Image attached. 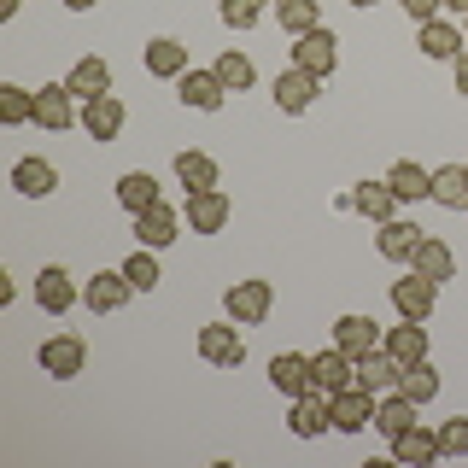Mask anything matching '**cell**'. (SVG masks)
Instances as JSON below:
<instances>
[{
    "label": "cell",
    "mask_w": 468,
    "mask_h": 468,
    "mask_svg": "<svg viewBox=\"0 0 468 468\" xmlns=\"http://www.w3.org/2000/svg\"><path fill=\"white\" fill-rule=\"evenodd\" d=\"M380 346H387L392 351V357H399L404 363V369H410V363H421V357H428V328H421V322H399V328H387V334H380Z\"/></svg>",
    "instance_id": "29"
},
{
    "label": "cell",
    "mask_w": 468,
    "mask_h": 468,
    "mask_svg": "<svg viewBox=\"0 0 468 468\" xmlns=\"http://www.w3.org/2000/svg\"><path fill=\"white\" fill-rule=\"evenodd\" d=\"M316 94H322V77H311V70H299V65H287L282 77H275V88H270L275 112H287V117H304L316 106Z\"/></svg>",
    "instance_id": "4"
},
{
    "label": "cell",
    "mask_w": 468,
    "mask_h": 468,
    "mask_svg": "<svg viewBox=\"0 0 468 468\" xmlns=\"http://www.w3.org/2000/svg\"><path fill=\"white\" fill-rule=\"evenodd\" d=\"M334 346H340L346 357H369V351L380 346V328H375V316H357V311H351V316H340V322H334Z\"/></svg>",
    "instance_id": "24"
},
{
    "label": "cell",
    "mask_w": 468,
    "mask_h": 468,
    "mask_svg": "<svg viewBox=\"0 0 468 468\" xmlns=\"http://www.w3.org/2000/svg\"><path fill=\"white\" fill-rule=\"evenodd\" d=\"M199 357L211 363V369H240L246 363V340H240V322H205L199 328Z\"/></svg>",
    "instance_id": "2"
},
{
    "label": "cell",
    "mask_w": 468,
    "mask_h": 468,
    "mask_svg": "<svg viewBox=\"0 0 468 468\" xmlns=\"http://www.w3.org/2000/svg\"><path fill=\"white\" fill-rule=\"evenodd\" d=\"M36 304H41L48 316H65L70 304H82V287L70 282V270H65V263H48V270L36 275Z\"/></svg>",
    "instance_id": "9"
},
{
    "label": "cell",
    "mask_w": 468,
    "mask_h": 468,
    "mask_svg": "<svg viewBox=\"0 0 468 468\" xmlns=\"http://www.w3.org/2000/svg\"><path fill=\"white\" fill-rule=\"evenodd\" d=\"M217 18L229 29H258L270 18V0H217Z\"/></svg>",
    "instance_id": "37"
},
{
    "label": "cell",
    "mask_w": 468,
    "mask_h": 468,
    "mask_svg": "<svg viewBox=\"0 0 468 468\" xmlns=\"http://www.w3.org/2000/svg\"><path fill=\"white\" fill-rule=\"evenodd\" d=\"M416 48H421V58H439V65H451L463 48H468V36L451 18H433V24H416Z\"/></svg>",
    "instance_id": "18"
},
{
    "label": "cell",
    "mask_w": 468,
    "mask_h": 468,
    "mask_svg": "<svg viewBox=\"0 0 468 468\" xmlns=\"http://www.w3.org/2000/svg\"><path fill=\"white\" fill-rule=\"evenodd\" d=\"M416 416H421V404L410 399V392H380V399H375V433H387V439H399L404 428H416Z\"/></svg>",
    "instance_id": "21"
},
{
    "label": "cell",
    "mask_w": 468,
    "mask_h": 468,
    "mask_svg": "<svg viewBox=\"0 0 468 468\" xmlns=\"http://www.w3.org/2000/svg\"><path fill=\"white\" fill-rule=\"evenodd\" d=\"M328 416H334V428H340V433H363L375 421V392H363V387L334 392V399H328Z\"/></svg>",
    "instance_id": "16"
},
{
    "label": "cell",
    "mask_w": 468,
    "mask_h": 468,
    "mask_svg": "<svg viewBox=\"0 0 468 468\" xmlns=\"http://www.w3.org/2000/svg\"><path fill=\"white\" fill-rule=\"evenodd\" d=\"M0 123H6V129H24V123H36V88L0 82Z\"/></svg>",
    "instance_id": "34"
},
{
    "label": "cell",
    "mask_w": 468,
    "mask_h": 468,
    "mask_svg": "<svg viewBox=\"0 0 468 468\" xmlns=\"http://www.w3.org/2000/svg\"><path fill=\"white\" fill-rule=\"evenodd\" d=\"M428 199H439L445 211H468V165H439Z\"/></svg>",
    "instance_id": "32"
},
{
    "label": "cell",
    "mask_w": 468,
    "mask_h": 468,
    "mask_svg": "<svg viewBox=\"0 0 468 468\" xmlns=\"http://www.w3.org/2000/svg\"><path fill=\"white\" fill-rule=\"evenodd\" d=\"M445 12H457V18H468V0H445Z\"/></svg>",
    "instance_id": "45"
},
{
    "label": "cell",
    "mask_w": 468,
    "mask_h": 468,
    "mask_svg": "<svg viewBox=\"0 0 468 468\" xmlns=\"http://www.w3.org/2000/svg\"><path fill=\"white\" fill-rule=\"evenodd\" d=\"M311 387L316 392H346V387H357V357H346L340 346H328V351H316L311 357Z\"/></svg>",
    "instance_id": "10"
},
{
    "label": "cell",
    "mask_w": 468,
    "mask_h": 468,
    "mask_svg": "<svg viewBox=\"0 0 468 468\" xmlns=\"http://www.w3.org/2000/svg\"><path fill=\"white\" fill-rule=\"evenodd\" d=\"M229 217H234V199L223 194V187H199V194H187L182 223L194 229V234H223V229H229Z\"/></svg>",
    "instance_id": "5"
},
{
    "label": "cell",
    "mask_w": 468,
    "mask_h": 468,
    "mask_svg": "<svg viewBox=\"0 0 468 468\" xmlns=\"http://www.w3.org/2000/svg\"><path fill=\"white\" fill-rule=\"evenodd\" d=\"M176 100H182V106H194V112H223L229 88H223L217 70H182V77H176Z\"/></svg>",
    "instance_id": "12"
},
{
    "label": "cell",
    "mask_w": 468,
    "mask_h": 468,
    "mask_svg": "<svg viewBox=\"0 0 468 468\" xmlns=\"http://www.w3.org/2000/svg\"><path fill=\"white\" fill-rule=\"evenodd\" d=\"M123 117H129V112H123V100H117V94L82 100V135L106 146V141H117V135H123Z\"/></svg>",
    "instance_id": "13"
},
{
    "label": "cell",
    "mask_w": 468,
    "mask_h": 468,
    "mask_svg": "<svg viewBox=\"0 0 468 468\" xmlns=\"http://www.w3.org/2000/svg\"><path fill=\"white\" fill-rule=\"evenodd\" d=\"M275 18H282L287 36H311L322 24V0H275Z\"/></svg>",
    "instance_id": "35"
},
{
    "label": "cell",
    "mask_w": 468,
    "mask_h": 468,
    "mask_svg": "<svg viewBox=\"0 0 468 468\" xmlns=\"http://www.w3.org/2000/svg\"><path fill=\"white\" fill-rule=\"evenodd\" d=\"M351 211L369 217V223H387V217H399V194H392V182H357L351 187Z\"/></svg>",
    "instance_id": "26"
},
{
    "label": "cell",
    "mask_w": 468,
    "mask_h": 468,
    "mask_svg": "<svg viewBox=\"0 0 468 468\" xmlns=\"http://www.w3.org/2000/svg\"><path fill=\"white\" fill-rule=\"evenodd\" d=\"M351 6H375V0H351Z\"/></svg>",
    "instance_id": "46"
},
{
    "label": "cell",
    "mask_w": 468,
    "mask_h": 468,
    "mask_svg": "<svg viewBox=\"0 0 468 468\" xmlns=\"http://www.w3.org/2000/svg\"><path fill=\"white\" fill-rule=\"evenodd\" d=\"M463 36H468V29H463Z\"/></svg>",
    "instance_id": "47"
},
{
    "label": "cell",
    "mask_w": 468,
    "mask_h": 468,
    "mask_svg": "<svg viewBox=\"0 0 468 468\" xmlns=\"http://www.w3.org/2000/svg\"><path fill=\"white\" fill-rule=\"evenodd\" d=\"M65 6H70V12H94L100 0H65Z\"/></svg>",
    "instance_id": "44"
},
{
    "label": "cell",
    "mask_w": 468,
    "mask_h": 468,
    "mask_svg": "<svg viewBox=\"0 0 468 468\" xmlns=\"http://www.w3.org/2000/svg\"><path fill=\"white\" fill-rule=\"evenodd\" d=\"M404 12H410L416 24H433L439 12H445V0H404Z\"/></svg>",
    "instance_id": "41"
},
{
    "label": "cell",
    "mask_w": 468,
    "mask_h": 468,
    "mask_svg": "<svg viewBox=\"0 0 468 468\" xmlns=\"http://www.w3.org/2000/svg\"><path fill=\"white\" fill-rule=\"evenodd\" d=\"M439 457H468V416H451L439 428Z\"/></svg>",
    "instance_id": "40"
},
{
    "label": "cell",
    "mask_w": 468,
    "mask_h": 468,
    "mask_svg": "<svg viewBox=\"0 0 468 468\" xmlns=\"http://www.w3.org/2000/svg\"><path fill=\"white\" fill-rule=\"evenodd\" d=\"M433 304H439V282H428V275L410 270L404 282H392V311H399V316L428 322V316H433Z\"/></svg>",
    "instance_id": "11"
},
{
    "label": "cell",
    "mask_w": 468,
    "mask_h": 468,
    "mask_svg": "<svg viewBox=\"0 0 468 468\" xmlns=\"http://www.w3.org/2000/svg\"><path fill=\"white\" fill-rule=\"evenodd\" d=\"M211 70L223 77V88H229V94H246V88L258 82V65H252V58H246L240 48H229V53H223V58L211 65Z\"/></svg>",
    "instance_id": "36"
},
{
    "label": "cell",
    "mask_w": 468,
    "mask_h": 468,
    "mask_svg": "<svg viewBox=\"0 0 468 468\" xmlns=\"http://www.w3.org/2000/svg\"><path fill=\"white\" fill-rule=\"evenodd\" d=\"M421 246V229L404 223V217H387V223H375V252L387 263H410V252Z\"/></svg>",
    "instance_id": "20"
},
{
    "label": "cell",
    "mask_w": 468,
    "mask_h": 468,
    "mask_svg": "<svg viewBox=\"0 0 468 468\" xmlns=\"http://www.w3.org/2000/svg\"><path fill=\"white\" fill-rule=\"evenodd\" d=\"M270 311H275V287L258 282V275H252V282H234V287L223 292V316H234L240 328H258Z\"/></svg>",
    "instance_id": "3"
},
{
    "label": "cell",
    "mask_w": 468,
    "mask_h": 468,
    "mask_svg": "<svg viewBox=\"0 0 468 468\" xmlns=\"http://www.w3.org/2000/svg\"><path fill=\"white\" fill-rule=\"evenodd\" d=\"M451 82H457V94L468 100V48H463L457 58H451Z\"/></svg>",
    "instance_id": "42"
},
{
    "label": "cell",
    "mask_w": 468,
    "mask_h": 468,
    "mask_svg": "<svg viewBox=\"0 0 468 468\" xmlns=\"http://www.w3.org/2000/svg\"><path fill=\"white\" fill-rule=\"evenodd\" d=\"M287 428L299 433V439H322V433H328V428H334V416H328V392H304V399H292Z\"/></svg>",
    "instance_id": "22"
},
{
    "label": "cell",
    "mask_w": 468,
    "mask_h": 468,
    "mask_svg": "<svg viewBox=\"0 0 468 468\" xmlns=\"http://www.w3.org/2000/svg\"><path fill=\"white\" fill-rule=\"evenodd\" d=\"M399 392H410L416 404H433V399H439V369H433L428 357H421V363H410L404 380H399Z\"/></svg>",
    "instance_id": "38"
},
{
    "label": "cell",
    "mask_w": 468,
    "mask_h": 468,
    "mask_svg": "<svg viewBox=\"0 0 468 468\" xmlns=\"http://www.w3.org/2000/svg\"><path fill=\"white\" fill-rule=\"evenodd\" d=\"M117 205H123L129 217H141L146 205H158V182L146 170H129V176H117Z\"/></svg>",
    "instance_id": "33"
},
{
    "label": "cell",
    "mask_w": 468,
    "mask_h": 468,
    "mask_svg": "<svg viewBox=\"0 0 468 468\" xmlns=\"http://www.w3.org/2000/svg\"><path fill=\"white\" fill-rule=\"evenodd\" d=\"M129 299H135V282L123 275V263H117V270H94V275L82 282V304H88L94 316H117Z\"/></svg>",
    "instance_id": "1"
},
{
    "label": "cell",
    "mask_w": 468,
    "mask_h": 468,
    "mask_svg": "<svg viewBox=\"0 0 468 468\" xmlns=\"http://www.w3.org/2000/svg\"><path fill=\"white\" fill-rule=\"evenodd\" d=\"M41 369L53 380H77L88 369V340L82 334H53V340H41Z\"/></svg>",
    "instance_id": "6"
},
{
    "label": "cell",
    "mask_w": 468,
    "mask_h": 468,
    "mask_svg": "<svg viewBox=\"0 0 468 468\" xmlns=\"http://www.w3.org/2000/svg\"><path fill=\"white\" fill-rule=\"evenodd\" d=\"M65 88H70L77 100H100V94H112V65H106V58H94V53H88V58H77V65H70Z\"/></svg>",
    "instance_id": "27"
},
{
    "label": "cell",
    "mask_w": 468,
    "mask_h": 468,
    "mask_svg": "<svg viewBox=\"0 0 468 468\" xmlns=\"http://www.w3.org/2000/svg\"><path fill=\"white\" fill-rule=\"evenodd\" d=\"M392 463H404V468H428L439 463V433H428L416 421V428H404L399 439H392Z\"/></svg>",
    "instance_id": "25"
},
{
    "label": "cell",
    "mask_w": 468,
    "mask_h": 468,
    "mask_svg": "<svg viewBox=\"0 0 468 468\" xmlns=\"http://www.w3.org/2000/svg\"><path fill=\"white\" fill-rule=\"evenodd\" d=\"M123 275L135 282V292H153L158 282H165V275H158V252H153V246H135V252L123 258Z\"/></svg>",
    "instance_id": "39"
},
{
    "label": "cell",
    "mask_w": 468,
    "mask_h": 468,
    "mask_svg": "<svg viewBox=\"0 0 468 468\" xmlns=\"http://www.w3.org/2000/svg\"><path fill=\"white\" fill-rule=\"evenodd\" d=\"M12 187H18L24 199H48V194H58V170L48 158H18V165H12Z\"/></svg>",
    "instance_id": "28"
},
{
    "label": "cell",
    "mask_w": 468,
    "mask_h": 468,
    "mask_svg": "<svg viewBox=\"0 0 468 468\" xmlns=\"http://www.w3.org/2000/svg\"><path fill=\"white\" fill-rule=\"evenodd\" d=\"M18 6H24V0H0V24H12V18H18Z\"/></svg>",
    "instance_id": "43"
},
{
    "label": "cell",
    "mask_w": 468,
    "mask_h": 468,
    "mask_svg": "<svg viewBox=\"0 0 468 468\" xmlns=\"http://www.w3.org/2000/svg\"><path fill=\"white\" fill-rule=\"evenodd\" d=\"M399 380H404V363L392 357L387 346H375L369 357H357V387L363 392H375V399H380V392H399Z\"/></svg>",
    "instance_id": "17"
},
{
    "label": "cell",
    "mask_w": 468,
    "mask_h": 468,
    "mask_svg": "<svg viewBox=\"0 0 468 468\" xmlns=\"http://www.w3.org/2000/svg\"><path fill=\"white\" fill-rule=\"evenodd\" d=\"M176 182H182L187 194H199V187H217V158L199 153V146H182V153H176Z\"/></svg>",
    "instance_id": "31"
},
{
    "label": "cell",
    "mask_w": 468,
    "mask_h": 468,
    "mask_svg": "<svg viewBox=\"0 0 468 468\" xmlns=\"http://www.w3.org/2000/svg\"><path fill=\"white\" fill-rule=\"evenodd\" d=\"M146 70H153V77L158 82H176V77H182V70H194V65H187V48H182V41H176V36H153V41H146Z\"/></svg>",
    "instance_id": "23"
},
{
    "label": "cell",
    "mask_w": 468,
    "mask_h": 468,
    "mask_svg": "<svg viewBox=\"0 0 468 468\" xmlns=\"http://www.w3.org/2000/svg\"><path fill=\"white\" fill-rule=\"evenodd\" d=\"M176 234H182V211H176V205H165V199L146 205V211L135 217V240H141V246H153V252H165Z\"/></svg>",
    "instance_id": "15"
},
{
    "label": "cell",
    "mask_w": 468,
    "mask_h": 468,
    "mask_svg": "<svg viewBox=\"0 0 468 468\" xmlns=\"http://www.w3.org/2000/svg\"><path fill=\"white\" fill-rule=\"evenodd\" d=\"M270 387L282 392V399H304V392H316L311 387V357H304V351H275V357H270Z\"/></svg>",
    "instance_id": "14"
},
{
    "label": "cell",
    "mask_w": 468,
    "mask_h": 468,
    "mask_svg": "<svg viewBox=\"0 0 468 468\" xmlns=\"http://www.w3.org/2000/svg\"><path fill=\"white\" fill-rule=\"evenodd\" d=\"M410 270H416V275H428V282H439V287H445L451 275H457V252H451V246L439 240V234H421V246H416V252H410Z\"/></svg>",
    "instance_id": "19"
},
{
    "label": "cell",
    "mask_w": 468,
    "mask_h": 468,
    "mask_svg": "<svg viewBox=\"0 0 468 468\" xmlns=\"http://www.w3.org/2000/svg\"><path fill=\"white\" fill-rule=\"evenodd\" d=\"M387 182H392V194H399V205H416V199L433 194V170H421L416 158H399V165L387 170Z\"/></svg>",
    "instance_id": "30"
},
{
    "label": "cell",
    "mask_w": 468,
    "mask_h": 468,
    "mask_svg": "<svg viewBox=\"0 0 468 468\" xmlns=\"http://www.w3.org/2000/svg\"><path fill=\"white\" fill-rule=\"evenodd\" d=\"M70 123H82V112H77V94H70L65 82H48V88H36V129H70Z\"/></svg>",
    "instance_id": "8"
},
{
    "label": "cell",
    "mask_w": 468,
    "mask_h": 468,
    "mask_svg": "<svg viewBox=\"0 0 468 468\" xmlns=\"http://www.w3.org/2000/svg\"><path fill=\"white\" fill-rule=\"evenodd\" d=\"M292 65H299V70H311V77H322V82H328V77H334V65H340V36L316 24L311 36H299V48H292Z\"/></svg>",
    "instance_id": "7"
}]
</instances>
